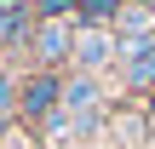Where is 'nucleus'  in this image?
Wrapping results in <instances>:
<instances>
[{"instance_id":"39448f33","label":"nucleus","mask_w":155,"mask_h":149,"mask_svg":"<svg viewBox=\"0 0 155 149\" xmlns=\"http://www.w3.org/2000/svg\"><path fill=\"white\" fill-rule=\"evenodd\" d=\"M63 98H69V109H81V115H86V109H92V98H98V86H92V80H75Z\"/></svg>"},{"instance_id":"0eeeda50","label":"nucleus","mask_w":155,"mask_h":149,"mask_svg":"<svg viewBox=\"0 0 155 149\" xmlns=\"http://www.w3.org/2000/svg\"><path fill=\"white\" fill-rule=\"evenodd\" d=\"M6 92H12V86H6V80H0V109H6Z\"/></svg>"},{"instance_id":"423d86ee","label":"nucleus","mask_w":155,"mask_h":149,"mask_svg":"<svg viewBox=\"0 0 155 149\" xmlns=\"http://www.w3.org/2000/svg\"><path fill=\"white\" fill-rule=\"evenodd\" d=\"M12 34H23V6L0 11V40H12Z\"/></svg>"},{"instance_id":"7ed1b4c3","label":"nucleus","mask_w":155,"mask_h":149,"mask_svg":"<svg viewBox=\"0 0 155 149\" xmlns=\"http://www.w3.org/2000/svg\"><path fill=\"white\" fill-rule=\"evenodd\" d=\"M121 75H127V80H155V40H127Z\"/></svg>"},{"instance_id":"f03ea898","label":"nucleus","mask_w":155,"mask_h":149,"mask_svg":"<svg viewBox=\"0 0 155 149\" xmlns=\"http://www.w3.org/2000/svg\"><path fill=\"white\" fill-rule=\"evenodd\" d=\"M109 52H115V34H109V29H98V23H86V29L75 34V57H81L86 69H98V63H109Z\"/></svg>"},{"instance_id":"20e7f679","label":"nucleus","mask_w":155,"mask_h":149,"mask_svg":"<svg viewBox=\"0 0 155 149\" xmlns=\"http://www.w3.org/2000/svg\"><path fill=\"white\" fill-rule=\"evenodd\" d=\"M52 98H58V80H52V75H35V80L23 86V109H29V115H46Z\"/></svg>"},{"instance_id":"f257e3e1","label":"nucleus","mask_w":155,"mask_h":149,"mask_svg":"<svg viewBox=\"0 0 155 149\" xmlns=\"http://www.w3.org/2000/svg\"><path fill=\"white\" fill-rule=\"evenodd\" d=\"M35 52H40L46 63L75 57V29H69V23H40V29H35Z\"/></svg>"}]
</instances>
